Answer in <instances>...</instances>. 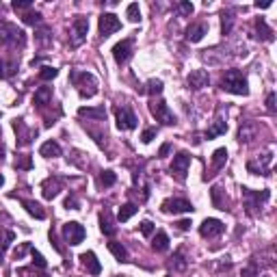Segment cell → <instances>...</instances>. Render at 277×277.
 Returning a JSON list of instances; mask_svg holds the SVG:
<instances>
[{
  "instance_id": "6da1fadb",
  "label": "cell",
  "mask_w": 277,
  "mask_h": 277,
  "mask_svg": "<svg viewBox=\"0 0 277 277\" xmlns=\"http://www.w3.org/2000/svg\"><path fill=\"white\" fill-rule=\"evenodd\" d=\"M70 83L78 89L80 98H93L98 93V78L91 72H80V70H72L70 72Z\"/></svg>"
},
{
  "instance_id": "7a4b0ae2",
  "label": "cell",
  "mask_w": 277,
  "mask_h": 277,
  "mask_svg": "<svg viewBox=\"0 0 277 277\" xmlns=\"http://www.w3.org/2000/svg\"><path fill=\"white\" fill-rule=\"evenodd\" d=\"M221 89L234 96H249V85L240 70H228L221 78Z\"/></svg>"
},
{
  "instance_id": "3957f363",
  "label": "cell",
  "mask_w": 277,
  "mask_h": 277,
  "mask_svg": "<svg viewBox=\"0 0 277 277\" xmlns=\"http://www.w3.org/2000/svg\"><path fill=\"white\" fill-rule=\"evenodd\" d=\"M0 43L9 48H24L26 46V33L18 28L11 22L0 20Z\"/></svg>"
},
{
  "instance_id": "277c9868",
  "label": "cell",
  "mask_w": 277,
  "mask_h": 277,
  "mask_svg": "<svg viewBox=\"0 0 277 277\" xmlns=\"http://www.w3.org/2000/svg\"><path fill=\"white\" fill-rule=\"evenodd\" d=\"M243 197H245V208L249 217H256L262 206L271 199V191L268 188H262V191H251V188H243Z\"/></svg>"
},
{
  "instance_id": "5b68a950",
  "label": "cell",
  "mask_w": 277,
  "mask_h": 277,
  "mask_svg": "<svg viewBox=\"0 0 277 277\" xmlns=\"http://www.w3.org/2000/svg\"><path fill=\"white\" fill-rule=\"evenodd\" d=\"M150 113L156 117V121H160L163 126H176L178 123V119H176V115H173L171 111H169V106H167V102L165 100H152L150 102Z\"/></svg>"
},
{
  "instance_id": "8992f818",
  "label": "cell",
  "mask_w": 277,
  "mask_h": 277,
  "mask_svg": "<svg viewBox=\"0 0 277 277\" xmlns=\"http://www.w3.org/2000/svg\"><path fill=\"white\" fill-rule=\"evenodd\" d=\"M87 33H89V20L85 16H78L72 24V31H70V43L72 48H80L83 43L87 41Z\"/></svg>"
},
{
  "instance_id": "52a82bcc",
  "label": "cell",
  "mask_w": 277,
  "mask_h": 277,
  "mask_svg": "<svg viewBox=\"0 0 277 277\" xmlns=\"http://www.w3.org/2000/svg\"><path fill=\"white\" fill-rule=\"evenodd\" d=\"M188 165H191V156L186 154V152H178L176 156H173V163L169 167V173L178 182H184L186 180V171H188Z\"/></svg>"
},
{
  "instance_id": "ba28073f",
  "label": "cell",
  "mask_w": 277,
  "mask_h": 277,
  "mask_svg": "<svg viewBox=\"0 0 277 277\" xmlns=\"http://www.w3.org/2000/svg\"><path fill=\"white\" fill-rule=\"evenodd\" d=\"M121 28V22L115 13H102L100 22H98V31H100V37H111L113 33H117Z\"/></svg>"
},
{
  "instance_id": "9c48e42d",
  "label": "cell",
  "mask_w": 277,
  "mask_h": 277,
  "mask_svg": "<svg viewBox=\"0 0 277 277\" xmlns=\"http://www.w3.org/2000/svg\"><path fill=\"white\" fill-rule=\"evenodd\" d=\"M11 126H13V130H16V134H18V148H26V145H31L33 138L37 136V130L28 128L24 119H13Z\"/></svg>"
},
{
  "instance_id": "30bf717a",
  "label": "cell",
  "mask_w": 277,
  "mask_h": 277,
  "mask_svg": "<svg viewBox=\"0 0 277 277\" xmlns=\"http://www.w3.org/2000/svg\"><path fill=\"white\" fill-rule=\"evenodd\" d=\"M160 210L167 215H182V213H193V203L188 199H182V197H171V199H165L160 203Z\"/></svg>"
},
{
  "instance_id": "8fae6325",
  "label": "cell",
  "mask_w": 277,
  "mask_h": 277,
  "mask_svg": "<svg viewBox=\"0 0 277 277\" xmlns=\"http://www.w3.org/2000/svg\"><path fill=\"white\" fill-rule=\"evenodd\" d=\"M115 115H117V128L119 130H134L136 128V115L130 106H117L115 108Z\"/></svg>"
},
{
  "instance_id": "7c38bea8",
  "label": "cell",
  "mask_w": 277,
  "mask_h": 277,
  "mask_svg": "<svg viewBox=\"0 0 277 277\" xmlns=\"http://www.w3.org/2000/svg\"><path fill=\"white\" fill-rule=\"evenodd\" d=\"M63 236H65V240H67L70 245H80L85 240L87 232H85V228L78 221H67L63 225Z\"/></svg>"
},
{
  "instance_id": "4fadbf2b",
  "label": "cell",
  "mask_w": 277,
  "mask_h": 277,
  "mask_svg": "<svg viewBox=\"0 0 277 277\" xmlns=\"http://www.w3.org/2000/svg\"><path fill=\"white\" fill-rule=\"evenodd\" d=\"M271 163H273V154L268 152V154H264L260 160H249L247 163V171L253 173V176H271Z\"/></svg>"
},
{
  "instance_id": "5bb4252c",
  "label": "cell",
  "mask_w": 277,
  "mask_h": 277,
  "mask_svg": "<svg viewBox=\"0 0 277 277\" xmlns=\"http://www.w3.org/2000/svg\"><path fill=\"white\" fill-rule=\"evenodd\" d=\"M113 59L117 65H126L132 59V39H123L113 46Z\"/></svg>"
},
{
  "instance_id": "9a60e30c",
  "label": "cell",
  "mask_w": 277,
  "mask_h": 277,
  "mask_svg": "<svg viewBox=\"0 0 277 277\" xmlns=\"http://www.w3.org/2000/svg\"><path fill=\"white\" fill-rule=\"evenodd\" d=\"M223 230H225V225L219 219H203L199 225V234L203 238H217L223 234Z\"/></svg>"
},
{
  "instance_id": "2e32d148",
  "label": "cell",
  "mask_w": 277,
  "mask_h": 277,
  "mask_svg": "<svg viewBox=\"0 0 277 277\" xmlns=\"http://www.w3.org/2000/svg\"><path fill=\"white\" fill-rule=\"evenodd\" d=\"M208 83H210V76L206 70H193L191 74L186 76V85H188V89H193V91H199L203 87H208Z\"/></svg>"
},
{
  "instance_id": "e0dca14e",
  "label": "cell",
  "mask_w": 277,
  "mask_h": 277,
  "mask_svg": "<svg viewBox=\"0 0 277 277\" xmlns=\"http://www.w3.org/2000/svg\"><path fill=\"white\" fill-rule=\"evenodd\" d=\"M35 106H37V111H46L48 106H52V87H39L37 91H35Z\"/></svg>"
},
{
  "instance_id": "ac0fdd59",
  "label": "cell",
  "mask_w": 277,
  "mask_h": 277,
  "mask_svg": "<svg viewBox=\"0 0 277 277\" xmlns=\"http://www.w3.org/2000/svg\"><path fill=\"white\" fill-rule=\"evenodd\" d=\"M61 186H63V180L59 176H50L48 180H43V184H41L43 197H46V199H54L56 195L61 193Z\"/></svg>"
},
{
  "instance_id": "d6986e66",
  "label": "cell",
  "mask_w": 277,
  "mask_h": 277,
  "mask_svg": "<svg viewBox=\"0 0 277 277\" xmlns=\"http://www.w3.org/2000/svg\"><path fill=\"white\" fill-rule=\"evenodd\" d=\"M203 35H208V26L203 24V22H195V24H191L186 28V41H191V43H197L203 39Z\"/></svg>"
},
{
  "instance_id": "ffe728a7",
  "label": "cell",
  "mask_w": 277,
  "mask_h": 277,
  "mask_svg": "<svg viewBox=\"0 0 277 277\" xmlns=\"http://www.w3.org/2000/svg\"><path fill=\"white\" fill-rule=\"evenodd\" d=\"M80 260H83L87 273H91V275H100V273H102V264H100L98 256H96L93 251H85L83 256H80Z\"/></svg>"
},
{
  "instance_id": "44dd1931",
  "label": "cell",
  "mask_w": 277,
  "mask_h": 277,
  "mask_svg": "<svg viewBox=\"0 0 277 277\" xmlns=\"http://www.w3.org/2000/svg\"><path fill=\"white\" fill-rule=\"evenodd\" d=\"M210 199H213V206L217 210H230V201L223 195V188L221 186H213V188H210Z\"/></svg>"
},
{
  "instance_id": "7402d4cb",
  "label": "cell",
  "mask_w": 277,
  "mask_h": 277,
  "mask_svg": "<svg viewBox=\"0 0 277 277\" xmlns=\"http://www.w3.org/2000/svg\"><path fill=\"white\" fill-rule=\"evenodd\" d=\"M100 230L104 236H115V232H117V228H115V223H113V217L106 208L100 213Z\"/></svg>"
},
{
  "instance_id": "603a6c76",
  "label": "cell",
  "mask_w": 277,
  "mask_h": 277,
  "mask_svg": "<svg viewBox=\"0 0 277 277\" xmlns=\"http://www.w3.org/2000/svg\"><path fill=\"white\" fill-rule=\"evenodd\" d=\"M258 132V128H256V123L253 121H243L240 123V128H238V141L240 143H249L253 136H256Z\"/></svg>"
},
{
  "instance_id": "cb8c5ba5",
  "label": "cell",
  "mask_w": 277,
  "mask_h": 277,
  "mask_svg": "<svg viewBox=\"0 0 277 277\" xmlns=\"http://www.w3.org/2000/svg\"><path fill=\"white\" fill-rule=\"evenodd\" d=\"M256 33H258V39H260V41H273V39H275L273 28L266 24L264 18H258V20H256Z\"/></svg>"
},
{
  "instance_id": "d4e9b609",
  "label": "cell",
  "mask_w": 277,
  "mask_h": 277,
  "mask_svg": "<svg viewBox=\"0 0 277 277\" xmlns=\"http://www.w3.org/2000/svg\"><path fill=\"white\" fill-rule=\"evenodd\" d=\"M78 115L80 117H87V119H93V121H104L106 119V111L104 106H98V108H78Z\"/></svg>"
},
{
  "instance_id": "484cf974",
  "label": "cell",
  "mask_w": 277,
  "mask_h": 277,
  "mask_svg": "<svg viewBox=\"0 0 277 277\" xmlns=\"http://www.w3.org/2000/svg\"><path fill=\"white\" fill-rule=\"evenodd\" d=\"M20 203L26 208V213L31 215V217L39 219V221H41V219H46V210H43L37 201H33V199H20Z\"/></svg>"
},
{
  "instance_id": "4316f807",
  "label": "cell",
  "mask_w": 277,
  "mask_h": 277,
  "mask_svg": "<svg viewBox=\"0 0 277 277\" xmlns=\"http://www.w3.org/2000/svg\"><path fill=\"white\" fill-rule=\"evenodd\" d=\"M167 264H169L171 271H186L188 262H186V258H184V251L178 249V251H176V253H173V256L169 258V262H167Z\"/></svg>"
},
{
  "instance_id": "83f0119b",
  "label": "cell",
  "mask_w": 277,
  "mask_h": 277,
  "mask_svg": "<svg viewBox=\"0 0 277 277\" xmlns=\"http://www.w3.org/2000/svg\"><path fill=\"white\" fill-rule=\"evenodd\" d=\"M39 154L43 158H56V156H61V145L56 141H46L39 148Z\"/></svg>"
},
{
  "instance_id": "f1b7e54d",
  "label": "cell",
  "mask_w": 277,
  "mask_h": 277,
  "mask_svg": "<svg viewBox=\"0 0 277 277\" xmlns=\"http://www.w3.org/2000/svg\"><path fill=\"white\" fill-rule=\"evenodd\" d=\"M225 132H228V123H225V119L217 117V119L213 121V128L206 130V134H203V136H206L208 141H210V138H215V136H219V134H225Z\"/></svg>"
},
{
  "instance_id": "f546056e",
  "label": "cell",
  "mask_w": 277,
  "mask_h": 277,
  "mask_svg": "<svg viewBox=\"0 0 277 277\" xmlns=\"http://www.w3.org/2000/svg\"><path fill=\"white\" fill-rule=\"evenodd\" d=\"M18 72V61H5V59H0V80H7V78H11L13 74Z\"/></svg>"
},
{
  "instance_id": "4dcf8cb0",
  "label": "cell",
  "mask_w": 277,
  "mask_h": 277,
  "mask_svg": "<svg viewBox=\"0 0 277 277\" xmlns=\"http://www.w3.org/2000/svg\"><path fill=\"white\" fill-rule=\"evenodd\" d=\"M225 163H228V150H225V148L215 150V154H213V171L223 169Z\"/></svg>"
},
{
  "instance_id": "1f68e13d",
  "label": "cell",
  "mask_w": 277,
  "mask_h": 277,
  "mask_svg": "<svg viewBox=\"0 0 277 277\" xmlns=\"http://www.w3.org/2000/svg\"><path fill=\"white\" fill-rule=\"evenodd\" d=\"M141 93H148V96H160L163 93V80H158V78H152V80H148V85L141 89Z\"/></svg>"
},
{
  "instance_id": "d6a6232c",
  "label": "cell",
  "mask_w": 277,
  "mask_h": 277,
  "mask_svg": "<svg viewBox=\"0 0 277 277\" xmlns=\"http://www.w3.org/2000/svg\"><path fill=\"white\" fill-rule=\"evenodd\" d=\"M108 251H111L119 262H128V251H126V247H123L121 243H117V240H111V243H108Z\"/></svg>"
},
{
  "instance_id": "836d02e7",
  "label": "cell",
  "mask_w": 277,
  "mask_h": 277,
  "mask_svg": "<svg viewBox=\"0 0 277 277\" xmlns=\"http://www.w3.org/2000/svg\"><path fill=\"white\" fill-rule=\"evenodd\" d=\"M115 182H117V173L111 171V169H104V171H100V176H98V184L102 188H108V186H113Z\"/></svg>"
},
{
  "instance_id": "e575fe53",
  "label": "cell",
  "mask_w": 277,
  "mask_h": 277,
  "mask_svg": "<svg viewBox=\"0 0 277 277\" xmlns=\"http://www.w3.org/2000/svg\"><path fill=\"white\" fill-rule=\"evenodd\" d=\"M152 249L154 251H167L169 249V236L165 232H156L154 240H152Z\"/></svg>"
},
{
  "instance_id": "d590c367",
  "label": "cell",
  "mask_w": 277,
  "mask_h": 277,
  "mask_svg": "<svg viewBox=\"0 0 277 277\" xmlns=\"http://www.w3.org/2000/svg\"><path fill=\"white\" fill-rule=\"evenodd\" d=\"M37 41L41 43V46H50L52 43V28L50 26H43V24H39V28H37Z\"/></svg>"
},
{
  "instance_id": "8d00e7d4",
  "label": "cell",
  "mask_w": 277,
  "mask_h": 277,
  "mask_svg": "<svg viewBox=\"0 0 277 277\" xmlns=\"http://www.w3.org/2000/svg\"><path fill=\"white\" fill-rule=\"evenodd\" d=\"M136 213H138V206H136V203H123V206L119 208V213H117V219H119L121 223H126L128 219L132 217V215H136Z\"/></svg>"
},
{
  "instance_id": "74e56055",
  "label": "cell",
  "mask_w": 277,
  "mask_h": 277,
  "mask_svg": "<svg viewBox=\"0 0 277 277\" xmlns=\"http://www.w3.org/2000/svg\"><path fill=\"white\" fill-rule=\"evenodd\" d=\"M22 22L28 26H39L41 24V13L39 11H26V13H22Z\"/></svg>"
},
{
  "instance_id": "f35d334b",
  "label": "cell",
  "mask_w": 277,
  "mask_h": 277,
  "mask_svg": "<svg viewBox=\"0 0 277 277\" xmlns=\"http://www.w3.org/2000/svg\"><path fill=\"white\" fill-rule=\"evenodd\" d=\"M232 24H234V16H232V11H223L221 13V33L230 35L232 33Z\"/></svg>"
},
{
  "instance_id": "ab89813d",
  "label": "cell",
  "mask_w": 277,
  "mask_h": 277,
  "mask_svg": "<svg viewBox=\"0 0 277 277\" xmlns=\"http://www.w3.org/2000/svg\"><path fill=\"white\" fill-rule=\"evenodd\" d=\"M16 169H22V171H28V169H33V158L28 156V154H22L16 158Z\"/></svg>"
},
{
  "instance_id": "60d3db41",
  "label": "cell",
  "mask_w": 277,
  "mask_h": 277,
  "mask_svg": "<svg viewBox=\"0 0 277 277\" xmlns=\"http://www.w3.org/2000/svg\"><path fill=\"white\" fill-rule=\"evenodd\" d=\"M56 76H59V70L52 67V65H43V67L39 70V78L41 80H52Z\"/></svg>"
},
{
  "instance_id": "b9f144b4",
  "label": "cell",
  "mask_w": 277,
  "mask_h": 277,
  "mask_svg": "<svg viewBox=\"0 0 277 277\" xmlns=\"http://www.w3.org/2000/svg\"><path fill=\"white\" fill-rule=\"evenodd\" d=\"M176 11L180 13V16H193V11H195V7H193V3H188V0H182V3H178L176 5Z\"/></svg>"
},
{
  "instance_id": "7bdbcfd3",
  "label": "cell",
  "mask_w": 277,
  "mask_h": 277,
  "mask_svg": "<svg viewBox=\"0 0 277 277\" xmlns=\"http://www.w3.org/2000/svg\"><path fill=\"white\" fill-rule=\"evenodd\" d=\"M31 258H33V266H37V268H46V266H48L46 258H43L41 253L35 249V247H31Z\"/></svg>"
},
{
  "instance_id": "ee69618b",
  "label": "cell",
  "mask_w": 277,
  "mask_h": 277,
  "mask_svg": "<svg viewBox=\"0 0 277 277\" xmlns=\"http://www.w3.org/2000/svg\"><path fill=\"white\" fill-rule=\"evenodd\" d=\"M13 238H16V234L13 232H5V230H0V249H7L11 243H13Z\"/></svg>"
},
{
  "instance_id": "f6af8a7d",
  "label": "cell",
  "mask_w": 277,
  "mask_h": 277,
  "mask_svg": "<svg viewBox=\"0 0 277 277\" xmlns=\"http://www.w3.org/2000/svg\"><path fill=\"white\" fill-rule=\"evenodd\" d=\"M126 16H128V20H130V22H138V20H141V9H138V5H136V3L128 5Z\"/></svg>"
},
{
  "instance_id": "bcb514c9",
  "label": "cell",
  "mask_w": 277,
  "mask_h": 277,
  "mask_svg": "<svg viewBox=\"0 0 277 277\" xmlns=\"http://www.w3.org/2000/svg\"><path fill=\"white\" fill-rule=\"evenodd\" d=\"M138 230H141V234H143V236H152V234H154V230H156V228H154V223L145 219V221L138 223Z\"/></svg>"
},
{
  "instance_id": "7dc6e473",
  "label": "cell",
  "mask_w": 277,
  "mask_h": 277,
  "mask_svg": "<svg viewBox=\"0 0 277 277\" xmlns=\"http://www.w3.org/2000/svg\"><path fill=\"white\" fill-rule=\"evenodd\" d=\"M11 7H13L16 11L26 13V11H31V9H33V3H31V0H16V3H13Z\"/></svg>"
},
{
  "instance_id": "c3c4849f",
  "label": "cell",
  "mask_w": 277,
  "mask_h": 277,
  "mask_svg": "<svg viewBox=\"0 0 277 277\" xmlns=\"http://www.w3.org/2000/svg\"><path fill=\"white\" fill-rule=\"evenodd\" d=\"M63 206L67 208V210H78V208H80V203H78V197H76L74 193H70L67 197H65V203H63Z\"/></svg>"
},
{
  "instance_id": "681fc988",
  "label": "cell",
  "mask_w": 277,
  "mask_h": 277,
  "mask_svg": "<svg viewBox=\"0 0 277 277\" xmlns=\"http://www.w3.org/2000/svg\"><path fill=\"white\" fill-rule=\"evenodd\" d=\"M156 134H158L156 128H145L143 134H141V141H143V143H152V141L156 138Z\"/></svg>"
},
{
  "instance_id": "f907efd6",
  "label": "cell",
  "mask_w": 277,
  "mask_h": 277,
  "mask_svg": "<svg viewBox=\"0 0 277 277\" xmlns=\"http://www.w3.org/2000/svg\"><path fill=\"white\" fill-rule=\"evenodd\" d=\"M258 275H260V268L253 262H249V266L243 268V273H240V277H258Z\"/></svg>"
},
{
  "instance_id": "816d5d0a",
  "label": "cell",
  "mask_w": 277,
  "mask_h": 277,
  "mask_svg": "<svg viewBox=\"0 0 277 277\" xmlns=\"http://www.w3.org/2000/svg\"><path fill=\"white\" fill-rule=\"evenodd\" d=\"M31 247H33L31 243H22V245L18 247V249H16V251H13V256H16V260H20V258H22V256H24V253H26V251H31Z\"/></svg>"
},
{
  "instance_id": "f5cc1de1",
  "label": "cell",
  "mask_w": 277,
  "mask_h": 277,
  "mask_svg": "<svg viewBox=\"0 0 277 277\" xmlns=\"http://www.w3.org/2000/svg\"><path fill=\"white\" fill-rule=\"evenodd\" d=\"M266 108H268V113H275V91H268V96H266Z\"/></svg>"
},
{
  "instance_id": "db71d44e",
  "label": "cell",
  "mask_w": 277,
  "mask_h": 277,
  "mask_svg": "<svg viewBox=\"0 0 277 277\" xmlns=\"http://www.w3.org/2000/svg\"><path fill=\"white\" fill-rule=\"evenodd\" d=\"M171 152V143H163L158 150V158H167V154Z\"/></svg>"
},
{
  "instance_id": "11a10c76",
  "label": "cell",
  "mask_w": 277,
  "mask_h": 277,
  "mask_svg": "<svg viewBox=\"0 0 277 277\" xmlns=\"http://www.w3.org/2000/svg\"><path fill=\"white\" fill-rule=\"evenodd\" d=\"M18 275H20V277H46V275L33 273V271H31V268H20V271H18Z\"/></svg>"
},
{
  "instance_id": "9f6ffc18",
  "label": "cell",
  "mask_w": 277,
  "mask_h": 277,
  "mask_svg": "<svg viewBox=\"0 0 277 277\" xmlns=\"http://www.w3.org/2000/svg\"><path fill=\"white\" fill-rule=\"evenodd\" d=\"M176 228H178V230H182V232H186L188 228H191V219H182V221H178V223H176Z\"/></svg>"
},
{
  "instance_id": "6f0895ef",
  "label": "cell",
  "mask_w": 277,
  "mask_h": 277,
  "mask_svg": "<svg viewBox=\"0 0 277 277\" xmlns=\"http://www.w3.org/2000/svg\"><path fill=\"white\" fill-rule=\"evenodd\" d=\"M50 243L54 245V249H56V251H59V253H63V247L59 245V240H56V234H54L52 230H50Z\"/></svg>"
},
{
  "instance_id": "680465c9",
  "label": "cell",
  "mask_w": 277,
  "mask_h": 277,
  "mask_svg": "<svg viewBox=\"0 0 277 277\" xmlns=\"http://www.w3.org/2000/svg\"><path fill=\"white\" fill-rule=\"evenodd\" d=\"M5 158V145H3V141H0V160Z\"/></svg>"
},
{
  "instance_id": "91938a15",
  "label": "cell",
  "mask_w": 277,
  "mask_h": 277,
  "mask_svg": "<svg viewBox=\"0 0 277 277\" xmlns=\"http://www.w3.org/2000/svg\"><path fill=\"white\" fill-rule=\"evenodd\" d=\"M5 184V178H3V173H0V186H3Z\"/></svg>"
},
{
  "instance_id": "94428289",
  "label": "cell",
  "mask_w": 277,
  "mask_h": 277,
  "mask_svg": "<svg viewBox=\"0 0 277 277\" xmlns=\"http://www.w3.org/2000/svg\"><path fill=\"white\" fill-rule=\"evenodd\" d=\"M0 262H3V249H0Z\"/></svg>"
},
{
  "instance_id": "6125c7cd",
  "label": "cell",
  "mask_w": 277,
  "mask_h": 277,
  "mask_svg": "<svg viewBox=\"0 0 277 277\" xmlns=\"http://www.w3.org/2000/svg\"><path fill=\"white\" fill-rule=\"evenodd\" d=\"M258 277H266V275H258Z\"/></svg>"
}]
</instances>
